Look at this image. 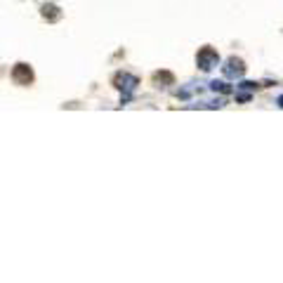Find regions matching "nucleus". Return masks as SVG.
<instances>
[{
  "label": "nucleus",
  "instance_id": "obj_6",
  "mask_svg": "<svg viewBox=\"0 0 283 283\" xmlns=\"http://www.w3.org/2000/svg\"><path fill=\"white\" fill-rule=\"evenodd\" d=\"M172 73H168V71H163V73H156L153 76V83L158 85V88H165V85H172Z\"/></svg>",
  "mask_w": 283,
  "mask_h": 283
},
{
  "label": "nucleus",
  "instance_id": "obj_2",
  "mask_svg": "<svg viewBox=\"0 0 283 283\" xmlns=\"http://www.w3.org/2000/svg\"><path fill=\"white\" fill-rule=\"evenodd\" d=\"M114 83H116V88L118 90H123L125 95H130V92H135V88L140 85V80H137V76H133V73H118L114 78Z\"/></svg>",
  "mask_w": 283,
  "mask_h": 283
},
{
  "label": "nucleus",
  "instance_id": "obj_1",
  "mask_svg": "<svg viewBox=\"0 0 283 283\" xmlns=\"http://www.w3.org/2000/svg\"><path fill=\"white\" fill-rule=\"evenodd\" d=\"M217 62H220V54H217V50H212V47H203L201 52L196 54V64H198L201 71H210L212 66H217Z\"/></svg>",
  "mask_w": 283,
  "mask_h": 283
},
{
  "label": "nucleus",
  "instance_id": "obj_9",
  "mask_svg": "<svg viewBox=\"0 0 283 283\" xmlns=\"http://www.w3.org/2000/svg\"><path fill=\"white\" fill-rule=\"evenodd\" d=\"M276 104H279V106H281V109H283V95H281V97H279V99H276Z\"/></svg>",
  "mask_w": 283,
  "mask_h": 283
},
{
  "label": "nucleus",
  "instance_id": "obj_8",
  "mask_svg": "<svg viewBox=\"0 0 283 283\" xmlns=\"http://www.w3.org/2000/svg\"><path fill=\"white\" fill-rule=\"evenodd\" d=\"M241 88H243V90H255L257 85H255V83H248V80H246V83H241Z\"/></svg>",
  "mask_w": 283,
  "mask_h": 283
},
{
  "label": "nucleus",
  "instance_id": "obj_7",
  "mask_svg": "<svg viewBox=\"0 0 283 283\" xmlns=\"http://www.w3.org/2000/svg\"><path fill=\"white\" fill-rule=\"evenodd\" d=\"M210 90H215V92H224V95H229V92H231V85H227V83H222V80H212V83H210Z\"/></svg>",
  "mask_w": 283,
  "mask_h": 283
},
{
  "label": "nucleus",
  "instance_id": "obj_5",
  "mask_svg": "<svg viewBox=\"0 0 283 283\" xmlns=\"http://www.w3.org/2000/svg\"><path fill=\"white\" fill-rule=\"evenodd\" d=\"M40 14H43L47 21H59V19H62V9L57 7V5H50V2H45L43 7H40Z\"/></svg>",
  "mask_w": 283,
  "mask_h": 283
},
{
  "label": "nucleus",
  "instance_id": "obj_3",
  "mask_svg": "<svg viewBox=\"0 0 283 283\" xmlns=\"http://www.w3.org/2000/svg\"><path fill=\"white\" fill-rule=\"evenodd\" d=\"M12 80L17 83V85H31L33 83V71L28 64H17L14 69H12Z\"/></svg>",
  "mask_w": 283,
  "mask_h": 283
},
{
  "label": "nucleus",
  "instance_id": "obj_4",
  "mask_svg": "<svg viewBox=\"0 0 283 283\" xmlns=\"http://www.w3.org/2000/svg\"><path fill=\"white\" fill-rule=\"evenodd\" d=\"M243 73H246V64L241 59H236V57H229V62L224 66V76L227 78H241Z\"/></svg>",
  "mask_w": 283,
  "mask_h": 283
}]
</instances>
